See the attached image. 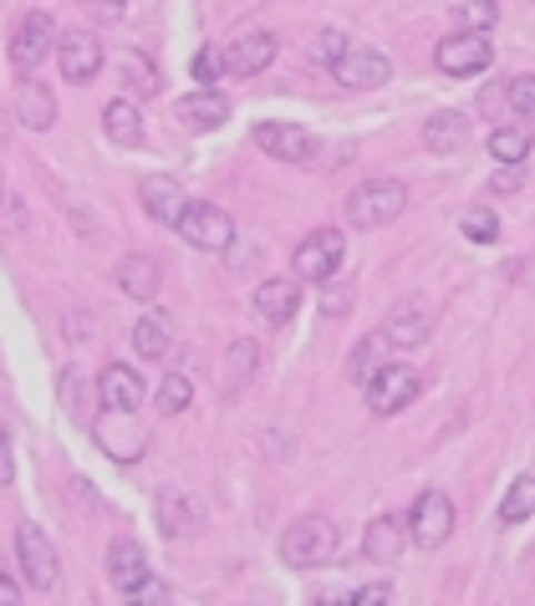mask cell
<instances>
[{"mask_svg":"<svg viewBox=\"0 0 535 606\" xmlns=\"http://www.w3.org/2000/svg\"><path fill=\"white\" fill-rule=\"evenodd\" d=\"M179 118H184V128H195V133H215V128L230 122V102L219 98L215 87H205V92L179 98Z\"/></svg>","mask_w":535,"mask_h":606,"instance_id":"21","label":"cell"},{"mask_svg":"<svg viewBox=\"0 0 535 606\" xmlns=\"http://www.w3.org/2000/svg\"><path fill=\"white\" fill-rule=\"evenodd\" d=\"M225 61H230L235 77H260L276 61V37L270 31H240L230 41V51H225Z\"/></svg>","mask_w":535,"mask_h":606,"instance_id":"17","label":"cell"},{"mask_svg":"<svg viewBox=\"0 0 535 606\" xmlns=\"http://www.w3.org/2000/svg\"><path fill=\"white\" fill-rule=\"evenodd\" d=\"M189 72H195V82L215 87V82H219V77L230 72V61L219 57V51H215V47H199V51H195V61H189Z\"/></svg>","mask_w":535,"mask_h":606,"instance_id":"36","label":"cell"},{"mask_svg":"<svg viewBox=\"0 0 535 606\" xmlns=\"http://www.w3.org/2000/svg\"><path fill=\"white\" fill-rule=\"evenodd\" d=\"M82 6L92 16H102V21H122V6H128V0H82Z\"/></svg>","mask_w":535,"mask_h":606,"instance_id":"43","label":"cell"},{"mask_svg":"<svg viewBox=\"0 0 535 606\" xmlns=\"http://www.w3.org/2000/svg\"><path fill=\"white\" fill-rule=\"evenodd\" d=\"M61 408L72 413L77 424H98V408H92V393H87V383H82V372H77V367H67V372H61Z\"/></svg>","mask_w":535,"mask_h":606,"instance_id":"29","label":"cell"},{"mask_svg":"<svg viewBox=\"0 0 535 606\" xmlns=\"http://www.w3.org/2000/svg\"><path fill=\"white\" fill-rule=\"evenodd\" d=\"M57 47H61L57 21H51L47 11H26L21 21H16V31H11V67L16 72H37Z\"/></svg>","mask_w":535,"mask_h":606,"instance_id":"4","label":"cell"},{"mask_svg":"<svg viewBox=\"0 0 535 606\" xmlns=\"http://www.w3.org/2000/svg\"><path fill=\"white\" fill-rule=\"evenodd\" d=\"M16 560H21V576L37 586V592H57L61 560H57V550H51L47 530H41L37 520H21V525H16Z\"/></svg>","mask_w":535,"mask_h":606,"instance_id":"3","label":"cell"},{"mask_svg":"<svg viewBox=\"0 0 535 606\" xmlns=\"http://www.w3.org/2000/svg\"><path fill=\"white\" fill-rule=\"evenodd\" d=\"M118 286L133 296V301H153V296H159V260H153V255H128L118 266Z\"/></svg>","mask_w":535,"mask_h":606,"instance_id":"26","label":"cell"},{"mask_svg":"<svg viewBox=\"0 0 535 606\" xmlns=\"http://www.w3.org/2000/svg\"><path fill=\"white\" fill-rule=\"evenodd\" d=\"M337 525L327 520V515H301V520L286 525V535H280V560L296 570H311V566H327L331 556H337Z\"/></svg>","mask_w":535,"mask_h":606,"instance_id":"1","label":"cell"},{"mask_svg":"<svg viewBox=\"0 0 535 606\" xmlns=\"http://www.w3.org/2000/svg\"><path fill=\"white\" fill-rule=\"evenodd\" d=\"M256 143H260V153L280 158V163H311L317 158V138L306 133V128H296V122H260Z\"/></svg>","mask_w":535,"mask_h":606,"instance_id":"14","label":"cell"},{"mask_svg":"<svg viewBox=\"0 0 535 606\" xmlns=\"http://www.w3.org/2000/svg\"><path fill=\"white\" fill-rule=\"evenodd\" d=\"M143 393H148L143 377H138L128 362H108L98 372V408H108V413H138Z\"/></svg>","mask_w":535,"mask_h":606,"instance_id":"15","label":"cell"},{"mask_svg":"<svg viewBox=\"0 0 535 606\" xmlns=\"http://www.w3.org/2000/svg\"><path fill=\"white\" fill-rule=\"evenodd\" d=\"M403 209H408V189H403L398 179H373V183H357L353 195H347L341 215H347V225H357V230H383Z\"/></svg>","mask_w":535,"mask_h":606,"instance_id":"2","label":"cell"},{"mask_svg":"<svg viewBox=\"0 0 535 606\" xmlns=\"http://www.w3.org/2000/svg\"><path fill=\"white\" fill-rule=\"evenodd\" d=\"M388 347H393V341L383 337V331H373V337L357 341V352H353V377L363 383V388L373 383L377 372H383V352H388Z\"/></svg>","mask_w":535,"mask_h":606,"instance_id":"32","label":"cell"},{"mask_svg":"<svg viewBox=\"0 0 535 606\" xmlns=\"http://www.w3.org/2000/svg\"><path fill=\"white\" fill-rule=\"evenodd\" d=\"M424 143L434 148V153H454V148H464L469 143V118H464L459 108L434 112V118L424 122Z\"/></svg>","mask_w":535,"mask_h":606,"instance_id":"25","label":"cell"},{"mask_svg":"<svg viewBox=\"0 0 535 606\" xmlns=\"http://www.w3.org/2000/svg\"><path fill=\"white\" fill-rule=\"evenodd\" d=\"M495 189H499V195H515V189H521V163H499Z\"/></svg>","mask_w":535,"mask_h":606,"instance_id":"42","label":"cell"},{"mask_svg":"<svg viewBox=\"0 0 535 606\" xmlns=\"http://www.w3.org/2000/svg\"><path fill=\"white\" fill-rule=\"evenodd\" d=\"M388 57L373 47H347L341 51V61H331V77H337L347 92H373V87L388 82Z\"/></svg>","mask_w":535,"mask_h":606,"instance_id":"11","label":"cell"},{"mask_svg":"<svg viewBox=\"0 0 535 606\" xmlns=\"http://www.w3.org/2000/svg\"><path fill=\"white\" fill-rule=\"evenodd\" d=\"M489 153L499 163H525L531 158V122H495L489 128Z\"/></svg>","mask_w":535,"mask_h":606,"instance_id":"28","label":"cell"},{"mask_svg":"<svg viewBox=\"0 0 535 606\" xmlns=\"http://www.w3.org/2000/svg\"><path fill=\"white\" fill-rule=\"evenodd\" d=\"M102 133H108L112 143H122V148L143 143V112H138V102L112 98L108 108H102Z\"/></svg>","mask_w":535,"mask_h":606,"instance_id":"24","label":"cell"},{"mask_svg":"<svg viewBox=\"0 0 535 606\" xmlns=\"http://www.w3.org/2000/svg\"><path fill=\"white\" fill-rule=\"evenodd\" d=\"M499 16L495 0H454V21H459V31H489Z\"/></svg>","mask_w":535,"mask_h":606,"instance_id":"34","label":"cell"},{"mask_svg":"<svg viewBox=\"0 0 535 606\" xmlns=\"http://www.w3.org/2000/svg\"><path fill=\"white\" fill-rule=\"evenodd\" d=\"M0 606H21V586L11 576H0Z\"/></svg>","mask_w":535,"mask_h":606,"instance_id":"46","label":"cell"},{"mask_svg":"<svg viewBox=\"0 0 535 606\" xmlns=\"http://www.w3.org/2000/svg\"><path fill=\"white\" fill-rule=\"evenodd\" d=\"M133 347L143 362H169L174 357V331H169V316H143L133 327Z\"/></svg>","mask_w":535,"mask_h":606,"instance_id":"27","label":"cell"},{"mask_svg":"<svg viewBox=\"0 0 535 606\" xmlns=\"http://www.w3.org/2000/svg\"><path fill=\"white\" fill-rule=\"evenodd\" d=\"M128 606H169V586H164L159 576H148L143 586H133V592H128Z\"/></svg>","mask_w":535,"mask_h":606,"instance_id":"40","label":"cell"},{"mask_svg":"<svg viewBox=\"0 0 535 606\" xmlns=\"http://www.w3.org/2000/svg\"><path fill=\"white\" fill-rule=\"evenodd\" d=\"M57 67L72 87H87L102 72V41L92 37V31H67L57 47Z\"/></svg>","mask_w":535,"mask_h":606,"instance_id":"12","label":"cell"},{"mask_svg":"<svg viewBox=\"0 0 535 606\" xmlns=\"http://www.w3.org/2000/svg\"><path fill=\"white\" fill-rule=\"evenodd\" d=\"M341 250H347V240H341V230H311L301 245H296L291 266H296V280H311V286H327L331 276L341 270Z\"/></svg>","mask_w":535,"mask_h":606,"instance_id":"5","label":"cell"},{"mask_svg":"<svg viewBox=\"0 0 535 606\" xmlns=\"http://www.w3.org/2000/svg\"><path fill=\"white\" fill-rule=\"evenodd\" d=\"M296 306H301V286L291 276H270L256 286V311L266 316L270 327H286L296 316Z\"/></svg>","mask_w":535,"mask_h":606,"instance_id":"19","label":"cell"},{"mask_svg":"<svg viewBox=\"0 0 535 606\" xmlns=\"http://www.w3.org/2000/svg\"><path fill=\"white\" fill-rule=\"evenodd\" d=\"M108 582L118 586L122 596L148 582V556H143L138 540H112V546H108Z\"/></svg>","mask_w":535,"mask_h":606,"instance_id":"20","label":"cell"},{"mask_svg":"<svg viewBox=\"0 0 535 606\" xmlns=\"http://www.w3.org/2000/svg\"><path fill=\"white\" fill-rule=\"evenodd\" d=\"M138 199H143V209L159 225H179L184 209H189V199H184V183L169 179V173H148L143 183H138Z\"/></svg>","mask_w":535,"mask_h":606,"instance_id":"16","label":"cell"},{"mask_svg":"<svg viewBox=\"0 0 535 606\" xmlns=\"http://www.w3.org/2000/svg\"><path fill=\"white\" fill-rule=\"evenodd\" d=\"M357 606H393V586H367V592H357Z\"/></svg>","mask_w":535,"mask_h":606,"instance_id":"44","label":"cell"},{"mask_svg":"<svg viewBox=\"0 0 535 606\" xmlns=\"http://www.w3.org/2000/svg\"><path fill=\"white\" fill-rule=\"evenodd\" d=\"M408 535H414L418 550H438L454 535V499L438 495V489H424L408 509Z\"/></svg>","mask_w":535,"mask_h":606,"instance_id":"7","label":"cell"},{"mask_svg":"<svg viewBox=\"0 0 535 606\" xmlns=\"http://www.w3.org/2000/svg\"><path fill=\"white\" fill-rule=\"evenodd\" d=\"M341 51H347V41H341V31H317L311 37V61H321V67H331V61H341Z\"/></svg>","mask_w":535,"mask_h":606,"instance_id":"39","label":"cell"},{"mask_svg":"<svg viewBox=\"0 0 535 606\" xmlns=\"http://www.w3.org/2000/svg\"><path fill=\"white\" fill-rule=\"evenodd\" d=\"M408 540H414V535H408V520H398V515H377V520L363 530V550H367V560H377V566H393Z\"/></svg>","mask_w":535,"mask_h":606,"instance_id":"18","label":"cell"},{"mask_svg":"<svg viewBox=\"0 0 535 606\" xmlns=\"http://www.w3.org/2000/svg\"><path fill=\"white\" fill-rule=\"evenodd\" d=\"M479 108H485V118H499V112L511 108V82H495L479 92Z\"/></svg>","mask_w":535,"mask_h":606,"instance_id":"41","label":"cell"},{"mask_svg":"<svg viewBox=\"0 0 535 606\" xmlns=\"http://www.w3.org/2000/svg\"><path fill=\"white\" fill-rule=\"evenodd\" d=\"M122 87H128L133 98H153V92L164 87L159 82V67H153L143 51H128V57H122Z\"/></svg>","mask_w":535,"mask_h":606,"instance_id":"30","label":"cell"},{"mask_svg":"<svg viewBox=\"0 0 535 606\" xmlns=\"http://www.w3.org/2000/svg\"><path fill=\"white\" fill-rule=\"evenodd\" d=\"M153 403H159L164 418H174V413H184L189 403H195V383H189V377H179V372H164V383H159V393H153Z\"/></svg>","mask_w":535,"mask_h":606,"instance_id":"33","label":"cell"},{"mask_svg":"<svg viewBox=\"0 0 535 606\" xmlns=\"http://www.w3.org/2000/svg\"><path fill=\"white\" fill-rule=\"evenodd\" d=\"M199 525H205V509H199L189 495H179V489H164L159 495V530L179 540V535H195Z\"/></svg>","mask_w":535,"mask_h":606,"instance_id":"23","label":"cell"},{"mask_svg":"<svg viewBox=\"0 0 535 606\" xmlns=\"http://www.w3.org/2000/svg\"><path fill=\"white\" fill-rule=\"evenodd\" d=\"M256 362H260L256 341H230V383H235V388L256 377Z\"/></svg>","mask_w":535,"mask_h":606,"instance_id":"37","label":"cell"},{"mask_svg":"<svg viewBox=\"0 0 535 606\" xmlns=\"http://www.w3.org/2000/svg\"><path fill=\"white\" fill-rule=\"evenodd\" d=\"M438 311L424 301V296H414V301H398L388 311V321H383V337L393 341V347H424L428 331H434Z\"/></svg>","mask_w":535,"mask_h":606,"instance_id":"13","label":"cell"},{"mask_svg":"<svg viewBox=\"0 0 535 606\" xmlns=\"http://www.w3.org/2000/svg\"><path fill=\"white\" fill-rule=\"evenodd\" d=\"M434 61L449 77H475V72H485V67H495V51H489L485 31H454V37L438 41Z\"/></svg>","mask_w":535,"mask_h":606,"instance_id":"9","label":"cell"},{"mask_svg":"<svg viewBox=\"0 0 535 606\" xmlns=\"http://www.w3.org/2000/svg\"><path fill=\"white\" fill-rule=\"evenodd\" d=\"M6 219H11V230H26V205H21V195H6Z\"/></svg>","mask_w":535,"mask_h":606,"instance_id":"45","label":"cell"},{"mask_svg":"<svg viewBox=\"0 0 535 606\" xmlns=\"http://www.w3.org/2000/svg\"><path fill=\"white\" fill-rule=\"evenodd\" d=\"M511 112L521 122H535V77H511Z\"/></svg>","mask_w":535,"mask_h":606,"instance_id":"38","label":"cell"},{"mask_svg":"<svg viewBox=\"0 0 535 606\" xmlns=\"http://www.w3.org/2000/svg\"><path fill=\"white\" fill-rule=\"evenodd\" d=\"M92 438H98L102 454L118 459V464H138L143 459V449H148V428L138 424L133 413H108L102 408V418L92 424Z\"/></svg>","mask_w":535,"mask_h":606,"instance_id":"8","label":"cell"},{"mask_svg":"<svg viewBox=\"0 0 535 606\" xmlns=\"http://www.w3.org/2000/svg\"><path fill=\"white\" fill-rule=\"evenodd\" d=\"M459 230H464V240H475V245H495V240H499V219L489 215V209H464Z\"/></svg>","mask_w":535,"mask_h":606,"instance_id":"35","label":"cell"},{"mask_svg":"<svg viewBox=\"0 0 535 606\" xmlns=\"http://www.w3.org/2000/svg\"><path fill=\"white\" fill-rule=\"evenodd\" d=\"M414 398H418V372L403 362L383 367V372L367 383V408H373L377 418H393V413H403Z\"/></svg>","mask_w":535,"mask_h":606,"instance_id":"10","label":"cell"},{"mask_svg":"<svg viewBox=\"0 0 535 606\" xmlns=\"http://www.w3.org/2000/svg\"><path fill=\"white\" fill-rule=\"evenodd\" d=\"M531 515H535V474H521L511 485V495L499 499V520L521 525V520H531Z\"/></svg>","mask_w":535,"mask_h":606,"instance_id":"31","label":"cell"},{"mask_svg":"<svg viewBox=\"0 0 535 606\" xmlns=\"http://www.w3.org/2000/svg\"><path fill=\"white\" fill-rule=\"evenodd\" d=\"M174 230L195 245V250H209V255H219V250H230L235 245V219L219 205H209V199H199V205L184 209V219L174 225Z\"/></svg>","mask_w":535,"mask_h":606,"instance_id":"6","label":"cell"},{"mask_svg":"<svg viewBox=\"0 0 535 606\" xmlns=\"http://www.w3.org/2000/svg\"><path fill=\"white\" fill-rule=\"evenodd\" d=\"M16 122L31 128V133H47L51 122H57V98L37 82H21L16 87Z\"/></svg>","mask_w":535,"mask_h":606,"instance_id":"22","label":"cell"},{"mask_svg":"<svg viewBox=\"0 0 535 606\" xmlns=\"http://www.w3.org/2000/svg\"><path fill=\"white\" fill-rule=\"evenodd\" d=\"M317 606H357V592H327Z\"/></svg>","mask_w":535,"mask_h":606,"instance_id":"47","label":"cell"}]
</instances>
